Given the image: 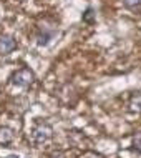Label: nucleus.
Listing matches in <instances>:
<instances>
[{
  "mask_svg": "<svg viewBox=\"0 0 141 158\" xmlns=\"http://www.w3.org/2000/svg\"><path fill=\"white\" fill-rule=\"evenodd\" d=\"M12 83L17 85V87H22V88H27L30 85L33 83V80H35V75H33V72L30 70V68H20V70H17L14 75L10 77Z\"/></svg>",
  "mask_w": 141,
  "mask_h": 158,
  "instance_id": "obj_1",
  "label": "nucleus"
},
{
  "mask_svg": "<svg viewBox=\"0 0 141 158\" xmlns=\"http://www.w3.org/2000/svg\"><path fill=\"white\" fill-rule=\"evenodd\" d=\"M52 136V127L46 125V123H40L33 128L32 131V140L35 145H43L46 140Z\"/></svg>",
  "mask_w": 141,
  "mask_h": 158,
  "instance_id": "obj_2",
  "label": "nucleus"
},
{
  "mask_svg": "<svg viewBox=\"0 0 141 158\" xmlns=\"http://www.w3.org/2000/svg\"><path fill=\"white\" fill-rule=\"evenodd\" d=\"M17 48V42L12 35L0 37V55H8Z\"/></svg>",
  "mask_w": 141,
  "mask_h": 158,
  "instance_id": "obj_3",
  "label": "nucleus"
},
{
  "mask_svg": "<svg viewBox=\"0 0 141 158\" xmlns=\"http://www.w3.org/2000/svg\"><path fill=\"white\" fill-rule=\"evenodd\" d=\"M130 106H131V110H135V112H141V92L135 93V95L131 97Z\"/></svg>",
  "mask_w": 141,
  "mask_h": 158,
  "instance_id": "obj_4",
  "label": "nucleus"
},
{
  "mask_svg": "<svg viewBox=\"0 0 141 158\" xmlns=\"http://www.w3.org/2000/svg\"><path fill=\"white\" fill-rule=\"evenodd\" d=\"M14 140V133L10 128H2L0 130V143H10Z\"/></svg>",
  "mask_w": 141,
  "mask_h": 158,
  "instance_id": "obj_5",
  "label": "nucleus"
},
{
  "mask_svg": "<svg viewBox=\"0 0 141 158\" xmlns=\"http://www.w3.org/2000/svg\"><path fill=\"white\" fill-rule=\"evenodd\" d=\"M53 33H48V32H42V33H38V37H37V44L38 45H46L48 44V40L52 38Z\"/></svg>",
  "mask_w": 141,
  "mask_h": 158,
  "instance_id": "obj_6",
  "label": "nucleus"
},
{
  "mask_svg": "<svg viewBox=\"0 0 141 158\" xmlns=\"http://www.w3.org/2000/svg\"><path fill=\"white\" fill-rule=\"evenodd\" d=\"M121 2L126 8H136L141 5V0H121Z\"/></svg>",
  "mask_w": 141,
  "mask_h": 158,
  "instance_id": "obj_7",
  "label": "nucleus"
},
{
  "mask_svg": "<svg viewBox=\"0 0 141 158\" xmlns=\"http://www.w3.org/2000/svg\"><path fill=\"white\" fill-rule=\"evenodd\" d=\"M93 19H95L93 8H91V7H88V8H87V12L83 14V20H85V22H93Z\"/></svg>",
  "mask_w": 141,
  "mask_h": 158,
  "instance_id": "obj_8",
  "label": "nucleus"
},
{
  "mask_svg": "<svg viewBox=\"0 0 141 158\" xmlns=\"http://www.w3.org/2000/svg\"><path fill=\"white\" fill-rule=\"evenodd\" d=\"M133 145H135V148L141 153V131L139 133H136L135 135V140H133Z\"/></svg>",
  "mask_w": 141,
  "mask_h": 158,
  "instance_id": "obj_9",
  "label": "nucleus"
}]
</instances>
